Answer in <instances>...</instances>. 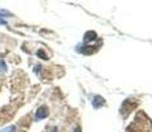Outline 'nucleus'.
<instances>
[{
    "mask_svg": "<svg viewBox=\"0 0 152 132\" xmlns=\"http://www.w3.org/2000/svg\"><path fill=\"white\" fill-rule=\"evenodd\" d=\"M52 132H57V128H53V130H52Z\"/></svg>",
    "mask_w": 152,
    "mask_h": 132,
    "instance_id": "obj_8",
    "label": "nucleus"
},
{
    "mask_svg": "<svg viewBox=\"0 0 152 132\" xmlns=\"http://www.w3.org/2000/svg\"><path fill=\"white\" fill-rule=\"evenodd\" d=\"M0 24L5 25V24H7V21H5V20H4V19H1V17H0Z\"/></svg>",
    "mask_w": 152,
    "mask_h": 132,
    "instance_id": "obj_6",
    "label": "nucleus"
},
{
    "mask_svg": "<svg viewBox=\"0 0 152 132\" xmlns=\"http://www.w3.org/2000/svg\"><path fill=\"white\" fill-rule=\"evenodd\" d=\"M0 71H7V65L3 60H0Z\"/></svg>",
    "mask_w": 152,
    "mask_h": 132,
    "instance_id": "obj_4",
    "label": "nucleus"
},
{
    "mask_svg": "<svg viewBox=\"0 0 152 132\" xmlns=\"http://www.w3.org/2000/svg\"><path fill=\"white\" fill-rule=\"evenodd\" d=\"M104 104V99L102 96H94V101H93V106L94 108H99L101 106Z\"/></svg>",
    "mask_w": 152,
    "mask_h": 132,
    "instance_id": "obj_2",
    "label": "nucleus"
},
{
    "mask_svg": "<svg viewBox=\"0 0 152 132\" xmlns=\"http://www.w3.org/2000/svg\"><path fill=\"white\" fill-rule=\"evenodd\" d=\"M0 132H16V125H10V127L4 128V130H1Z\"/></svg>",
    "mask_w": 152,
    "mask_h": 132,
    "instance_id": "obj_3",
    "label": "nucleus"
},
{
    "mask_svg": "<svg viewBox=\"0 0 152 132\" xmlns=\"http://www.w3.org/2000/svg\"><path fill=\"white\" fill-rule=\"evenodd\" d=\"M37 55L42 57V60H46V54H45V53H44L42 50H39V52H37Z\"/></svg>",
    "mask_w": 152,
    "mask_h": 132,
    "instance_id": "obj_5",
    "label": "nucleus"
},
{
    "mask_svg": "<svg viewBox=\"0 0 152 132\" xmlns=\"http://www.w3.org/2000/svg\"><path fill=\"white\" fill-rule=\"evenodd\" d=\"M49 115V111H48V107L46 106H41L39 110L36 111V115H34V119L36 120H42L45 118H48Z\"/></svg>",
    "mask_w": 152,
    "mask_h": 132,
    "instance_id": "obj_1",
    "label": "nucleus"
},
{
    "mask_svg": "<svg viewBox=\"0 0 152 132\" xmlns=\"http://www.w3.org/2000/svg\"><path fill=\"white\" fill-rule=\"evenodd\" d=\"M74 132H81V128H80V127L75 128V131H74Z\"/></svg>",
    "mask_w": 152,
    "mask_h": 132,
    "instance_id": "obj_7",
    "label": "nucleus"
}]
</instances>
